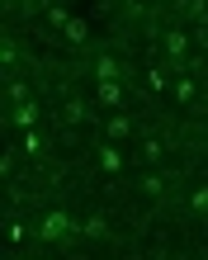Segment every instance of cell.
<instances>
[{
  "mask_svg": "<svg viewBox=\"0 0 208 260\" xmlns=\"http://www.w3.org/2000/svg\"><path fill=\"white\" fill-rule=\"evenodd\" d=\"M95 100L104 104V109H118V104H123V81H99Z\"/></svg>",
  "mask_w": 208,
  "mask_h": 260,
  "instance_id": "1",
  "label": "cell"
},
{
  "mask_svg": "<svg viewBox=\"0 0 208 260\" xmlns=\"http://www.w3.org/2000/svg\"><path fill=\"white\" fill-rule=\"evenodd\" d=\"M66 227H71V218H66V213H62V208H52V213H48V218H43V241H57V237H62V232H66Z\"/></svg>",
  "mask_w": 208,
  "mask_h": 260,
  "instance_id": "2",
  "label": "cell"
},
{
  "mask_svg": "<svg viewBox=\"0 0 208 260\" xmlns=\"http://www.w3.org/2000/svg\"><path fill=\"white\" fill-rule=\"evenodd\" d=\"M104 137H109V142H123V137H132V118H128V114H114L109 123H104Z\"/></svg>",
  "mask_w": 208,
  "mask_h": 260,
  "instance_id": "3",
  "label": "cell"
},
{
  "mask_svg": "<svg viewBox=\"0 0 208 260\" xmlns=\"http://www.w3.org/2000/svg\"><path fill=\"white\" fill-rule=\"evenodd\" d=\"M99 171H104V175H123V151H118L114 142L99 151Z\"/></svg>",
  "mask_w": 208,
  "mask_h": 260,
  "instance_id": "4",
  "label": "cell"
},
{
  "mask_svg": "<svg viewBox=\"0 0 208 260\" xmlns=\"http://www.w3.org/2000/svg\"><path fill=\"white\" fill-rule=\"evenodd\" d=\"M166 52H170V57H185V52H189V38L170 28V34H166Z\"/></svg>",
  "mask_w": 208,
  "mask_h": 260,
  "instance_id": "5",
  "label": "cell"
},
{
  "mask_svg": "<svg viewBox=\"0 0 208 260\" xmlns=\"http://www.w3.org/2000/svg\"><path fill=\"white\" fill-rule=\"evenodd\" d=\"M62 34H66L71 43H85V34H90V24H85V19H66V28H62Z\"/></svg>",
  "mask_w": 208,
  "mask_h": 260,
  "instance_id": "6",
  "label": "cell"
},
{
  "mask_svg": "<svg viewBox=\"0 0 208 260\" xmlns=\"http://www.w3.org/2000/svg\"><path fill=\"white\" fill-rule=\"evenodd\" d=\"M95 76H99V81H118V62H114V57H99V62H95Z\"/></svg>",
  "mask_w": 208,
  "mask_h": 260,
  "instance_id": "7",
  "label": "cell"
},
{
  "mask_svg": "<svg viewBox=\"0 0 208 260\" xmlns=\"http://www.w3.org/2000/svg\"><path fill=\"white\" fill-rule=\"evenodd\" d=\"M142 194H156V199H161V194H166V180L147 171V175H142Z\"/></svg>",
  "mask_w": 208,
  "mask_h": 260,
  "instance_id": "8",
  "label": "cell"
},
{
  "mask_svg": "<svg viewBox=\"0 0 208 260\" xmlns=\"http://www.w3.org/2000/svg\"><path fill=\"white\" fill-rule=\"evenodd\" d=\"M5 95H10V104H28V81H10Z\"/></svg>",
  "mask_w": 208,
  "mask_h": 260,
  "instance_id": "9",
  "label": "cell"
},
{
  "mask_svg": "<svg viewBox=\"0 0 208 260\" xmlns=\"http://www.w3.org/2000/svg\"><path fill=\"white\" fill-rule=\"evenodd\" d=\"M142 161H161V137H142Z\"/></svg>",
  "mask_w": 208,
  "mask_h": 260,
  "instance_id": "10",
  "label": "cell"
},
{
  "mask_svg": "<svg viewBox=\"0 0 208 260\" xmlns=\"http://www.w3.org/2000/svg\"><path fill=\"white\" fill-rule=\"evenodd\" d=\"M189 208H194V213H208V185H199L194 194H189Z\"/></svg>",
  "mask_w": 208,
  "mask_h": 260,
  "instance_id": "11",
  "label": "cell"
},
{
  "mask_svg": "<svg viewBox=\"0 0 208 260\" xmlns=\"http://www.w3.org/2000/svg\"><path fill=\"white\" fill-rule=\"evenodd\" d=\"M14 62H19V52H14V48H10V43H5V48H0V67H5V71H10Z\"/></svg>",
  "mask_w": 208,
  "mask_h": 260,
  "instance_id": "12",
  "label": "cell"
},
{
  "mask_svg": "<svg viewBox=\"0 0 208 260\" xmlns=\"http://www.w3.org/2000/svg\"><path fill=\"white\" fill-rule=\"evenodd\" d=\"M66 118H71V123H76V118L85 123V104H81V100H71V104H66Z\"/></svg>",
  "mask_w": 208,
  "mask_h": 260,
  "instance_id": "13",
  "label": "cell"
},
{
  "mask_svg": "<svg viewBox=\"0 0 208 260\" xmlns=\"http://www.w3.org/2000/svg\"><path fill=\"white\" fill-rule=\"evenodd\" d=\"M14 118H19V123H33L38 109H33V104H19V114H14Z\"/></svg>",
  "mask_w": 208,
  "mask_h": 260,
  "instance_id": "14",
  "label": "cell"
}]
</instances>
